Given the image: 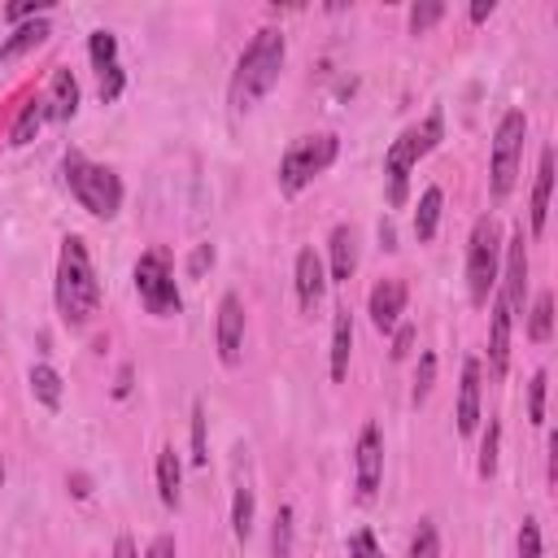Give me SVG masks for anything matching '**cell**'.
I'll return each instance as SVG.
<instances>
[{"mask_svg": "<svg viewBox=\"0 0 558 558\" xmlns=\"http://www.w3.org/2000/svg\"><path fill=\"white\" fill-rule=\"evenodd\" d=\"M405 283L401 279H379L375 288H371V296H366V314H371V323H375V331H392L397 323H401V314H405Z\"/></svg>", "mask_w": 558, "mask_h": 558, "instance_id": "4fadbf2b", "label": "cell"}, {"mask_svg": "<svg viewBox=\"0 0 558 558\" xmlns=\"http://www.w3.org/2000/svg\"><path fill=\"white\" fill-rule=\"evenodd\" d=\"M349 353H353V314L349 305H336V318H331V379L336 384L349 375Z\"/></svg>", "mask_w": 558, "mask_h": 558, "instance_id": "d6986e66", "label": "cell"}, {"mask_svg": "<svg viewBox=\"0 0 558 558\" xmlns=\"http://www.w3.org/2000/svg\"><path fill=\"white\" fill-rule=\"evenodd\" d=\"M353 471H357V497L371 501L379 480H384V436L375 423H362L357 445H353Z\"/></svg>", "mask_w": 558, "mask_h": 558, "instance_id": "9c48e42d", "label": "cell"}, {"mask_svg": "<svg viewBox=\"0 0 558 558\" xmlns=\"http://www.w3.org/2000/svg\"><path fill=\"white\" fill-rule=\"evenodd\" d=\"M493 9H497L493 0H475V4H471V22H484V17H493Z\"/></svg>", "mask_w": 558, "mask_h": 558, "instance_id": "7bdbcfd3", "label": "cell"}, {"mask_svg": "<svg viewBox=\"0 0 558 558\" xmlns=\"http://www.w3.org/2000/svg\"><path fill=\"white\" fill-rule=\"evenodd\" d=\"M0 484H4V458H0Z\"/></svg>", "mask_w": 558, "mask_h": 558, "instance_id": "bcb514c9", "label": "cell"}, {"mask_svg": "<svg viewBox=\"0 0 558 558\" xmlns=\"http://www.w3.org/2000/svg\"><path fill=\"white\" fill-rule=\"evenodd\" d=\"M57 310L65 318V327H87L92 314L100 310V279L92 266V253L83 244V235H65L61 240V257H57Z\"/></svg>", "mask_w": 558, "mask_h": 558, "instance_id": "7a4b0ae2", "label": "cell"}, {"mask_svg": "<svg viewBox=\"0 0 558 558\" xmlns=\"http://www.w3.org/2000/svg\"><path fill=\"white\" fill-rule=\"evenodd\" d=\"M113 558H140V549H135V541H131L126 532L113 541Z\"/></svg>", "mask_w": 558, "mask_h": 558, "instance_id": "b9f144b4", "label": "cell"}, {"mask_svg": "<svg viewBox=\"0 0 558 558\" xmlns=\"http://www.w3.org/2000/svg\"><path fill=\"white\" fill-rule=\"evenodd\" d=\"M497 275H501V227L493 214L475 218L471 235H466V292L471 305H488V296L497 292Z\"/></svg>", "mask_w": 558, "mask_h": 558, "instance_id": "5b68a950", "label": "cell"}, {"mask_svg": "<svg viewBox=\"0 0 558 558\" xmlns=\"http://www.w3.org/2000/svg\"><path fill=\"white\" fill-rule=\"evenodd\" d=\"M61 170H65L70 196H74L92 218H113V214L122 209V179H118L109 166L87 161L83 153H65Z\"/></svg>", "mask_w": 558, "mask_h": 558, "instance_id": "277c9868", "label": "cell"}, {"mask_svg": "<svg viewBox=\"0 0 558 558\" xmlns=\"http://www.w3.org/2000/svg\"><path fill=\"white\" fill-rule=\"evenodd\" d=\"M497 440H501V427H497V418H488V432H484V440H480V466H475L484 480L497 475Z\"/></svg>", "mask_w": 558, "mask_h": 558, "instance_id": "f546056e", "label": "cell"}, {"mask_svg": "<svg viewBox=\"0 0 558 558\" xmlns=\"http://www.w3.org/2000/svg\"><path fill=\"white\" fill-rule=\"evenodd\" d=\"M336 153H340V140H336L331 131H318V135L296 140V144L283 153V161H279V192L296 196L314 174H323V170L336 161Z\"/></svg>", "mask_w": 558, "mask_h": 558, "instance_id": "8992f818", "label": "cell"}, {"mask_svg": "<svg viewBox=\"0 0 558 558\" xmlns=\"http://www.w3.org/2000/svg\"><path fill=\"white\" fill-rule=\"evenodd\" d=\"M179 480H183V471H179V453H174V445H161L157 449V497H161V506H179Z\"/></svg>", "mask_w": 558, "mask_h": 558, "instance_id": "44dd1931", "label": "cell"}, {"mask_svg": "<svg viewBox=\"0 0 558 558\" xmlns=\"http://www.w3.org/2000/svg\"><path fill=\"white\" fill-rule=\"evenodd\" d=\"M87 52H92L96 74L109 70V65H118V39H113L109 31H92V35H87Z\"/></svg>", "mask_w": 558, "mask_h": 558, "instance_id": "83f0119b", "label": "cell"}, {"mask_svg": "<svg viewBox=\"0 0 558 558\" xmlns=\"http://www.w3.org/2000/svg\"><path fill=\"white\" fill-rule=\"evenodd\" d=\"M549 192H554V148H541V166H536V183H532V209H527V227L532 235L545 231L549 222Z\"/></svg>", "mask_w": 558, "mask_h": 558, "instance_id": "9a60e30c", "label": "cell"}, {"mask_svg": "<svg viewBox=\"0 0 558 558\" xmlns=\"http://www.w3.org/2000/svg\"><path fill=\"white\" fill-rule=\"evenodd\" d=\"M440 205H445L440 187H423V196H418V209H414V235H418V244H427V240L436 235V222H440Z\"/></svg>", "mask_w": 558, "mask_h": 558, "instance_id": "603a6c76", "label": "cell"}, {"mask_svg": "<svg viewBox=\"0 0 558 558\" xmlns=\"http://www.w3.org/2000/svg\"><path fill=\"white\" fill-rule=\"evenodd\" d=\"M545 371H536L532 379H527V418L532 423H545Z\"/></svg>", "mask_w": 558, "mask_h": 558, "instance_id": "d6a6232c", "label": "cell"}, {"mask_svg": "<svg viewBox=\"0 0 558 558\" xmlns=\"http://www.w3.org/2000/svg\"><path fill=\"white\" fill-rule=\"evenodd\" d=\"M523 135H527V118H523V109L501 113L497 135H493V166H488V187H493V201H506V196H510V187H514V179H519Z\"/></svg>", "mask_w": 558, "mask_h": 558, "instance_id": "52a82bcc", "label": "cell"}, {"mask_svg": "<svg viewBox=\"0 0 558 558\" xmlns=\"http://www.w3.org/2000/svg\"><path fill=\"white\" fill-rule=\"evenodd\" d=\"M283 57H288V39H283V31H275V26H262V31L244 44V52H240V61H235V70H231V87H227L235 113H248V109L279 83Z\"/></svg>", "mask_w": 558, "mask_h": 558, "instance_id": "6da1fadb", "label": "cell"}, {"mask_svg": "<svg viewBox=\"0 0 558 558\" xmlns=\"http://www.w3.org/2000/svg\"><path fill=\"white\" fill-rule=\"evenodd\" d=\"M205 266H214V248H209V244H196V248H192V257H187V275L196 279Z\"/></svg>", "mask_w": 558, "mask_h": 558, "instance_id": "ab89813d", "label": "cell"}, {"mask_svg": "<svg viewBox=\"0 0 558 558\" xmlns=\"http://www.w3.org/2000/svg\"><path fill=\"white\" fill-rule=\"evenodd\" d=\"M231 532H235V541H248V532H253V488H248V484L235 488V501H231Z\"/></svg>", "mask_w": 558, "mask_h": 558, "instance_id": "484cf974", "label": "cell"}, {"mask_svg": "<svg viewBox=\"0 0 558 558\" xmlns=\"http://www.w3.org/2000/svg\"><path fill=\"white\" fill-rule=\"evenodd\" d=\"M549 331H554V296H549V292H536V301H532V310H527V340L545 344Z\"/></svg>", "mask_w": 558, "mask_h": 558, "instance_id": "d4e9b609", "label": "cell"}, {"mask_svg": "<svg viewBox=\"0 0 558 558\" xmlns=\"http://www.w3.org/2000/svg\"><path fill=\"white\" fill-rule=\"evenodd\" d=\"M292 506L275 510V527H270V558H292Z\"/></svg>", "mask_w": 558, "mask_h": 558, "instance_id": "4316f807", "label": "cell"}, {"mask_svg": "<svg viewBox=\"0 0 558 558\" xmlns=\"http://www.w3.org/2000/svg\"><path fill=\"white\" fill-rule=\"evenodd\" d=\"M327 257H331V279H336V283H344V279L357 270V231H353L349 222L331 227V235H327Z\"/></svg>", "mask_w": 558, "mask_h": 558, "instance_id": "e0dca14e", "label": "cell"}, {"mask_svg": "<svg viewBox=\"0 0 558 558\" xmlns=\"http://www.w3.org/2000/svg\"><path fill=\"white\" fill-rule=\"evenodd\" d=\"M122 83H126V78H122V65L100 70V100H105V105H113V100L122 96Z\"/></svg>", "mask_w": 558, "mask_h": 558, "instance_id": "8d00e7d4", "label": "cell"}, {"mask_svg": "<svg viewBox=\"0 0 558 558\" xmlns=\"http://www.w3.org/2000/svg\"><path fill=\"white\" fill-rule=\"evenodd\" d=\"M292 283H296V301L305 314L318 310L323 292H327V270H323V257L314 248H301L296 262H292Z\"/></svg>", "mask_w": 558, "mask_h": 558, "instance_id": "7c38bea8", "label": "cell"}, {"mask_svg": "<svg viewBox=\"0 0 558 558\" xmlns=\"http://www.w3.org/2000/svg\"><path fill=\"white\" fill-rule=\"evenodd\" d=\"M44 9H48V4L26 0V4H9V9H4V17H9V22H31V17H44Z\"/></svg>", "mask_w": 558, "mask_h": 558, "instance_id": "74e56055", "label": "cell"}, {"mask_svg": "<svg viewBox=\"0 0 558 558\" xmlns=\"http://www.w3.org/2000/svg\"><path fill=\"white\" fill-rule=\"evenodd\" d=\"M52 35V26H48V17H31V22H22V26H13V35L0 44V61H13V57H22V52H31V48H39L44 39Z\"/></svg>", "mask_w": 558, "mask_h": 558, "instance_id": "ffe728a7", "label": "cell"}, {"mask_svg": "<svg viewBox=\"0 0 558 558\" xmlns=\"http://www.w3.org/2000/svg\"><path fill=\"white\" fill-rule=\"evenodd\" d=\"M379 244H384V248H397V235H392V222H379Z\"/></svg>", "mask_w": 558, "mask_h": 558, "instance_id": "f6af8a7d", "label": "cell"}, {"mask_svg": "<svg viewBox=\"0 0 558 558\" xmlns=\"http://www.w3.org/2000/svg\"><path fill=\"white\" fill-rule=\"evenodd\" d=\"M44 118H48V109H44V96H31V100H26L22 109H17V122H13V131H9V144H13V148L31 144Z\"/></svg>", "mask_w": 558, "mask_h": 558, "instance_id": "7402d4cb", "label": "cell"}, {"mask_svg": "<svg viewBox=\"0 0 558 558\" xmlns=\"http://www.w3.org/2000/svg\"><path fill=\"white\" fill-rule=\"evenodd\" d=\"M501 292H497V301L510 310V318L523 310V292H527V248H523V227L510 235V244H506V270H501Z\"/></svg>", "mask_w": 558, "mask_h": 558, "instance_id": "8fae6325", "label": "cell"}, {"mask_svg": "<svg viewBox=\"0 0 558 558\" xmlns=\"http://www.w3.org/2000/svg\"><path fill=\"white\" fill-rule=\"evenodd\" d=\"M519 558H541V523L536 519H523V527H519Z\"/></svg>", "mask_w": 558, "mask_h": 558, "instance_id": "d590c367", "label": "cell"}, {"mask_svg": "<svg viewBox=\"0 0 558 558\" xmlns=\"http://www.w3.org/2000/svg\"><path fill=\"white\" fill-rule=\"evenodd\" d=\"M31 392H35L39 405L57 410V405H61V375H57L48 362H35V366H31Z\"/></svg>", "mask_w": 558, "mask_h": 558, "instance_id": "cb8c5ba5", "label": "cell"}, {"mask_svg": "<svg viewBox=\"0 0 558 558\" xmlns=\"http://www.w3.org/2000/svg\"><path fill=\"white\" fill-rule=\"evenodd\" d=\"M135 292H140V305H144L148 314H157V318L179 314L183 296H179V288H174V275H170V262H166L161 248H148V253L135 262Z\"/></svg>", "mask_w": 558, "mask_h": 558, "instance_id": "ba28073f", "label": "cell"}, {"mask_svg": "<svg viewBox=\"0 0 558 558\" xmlns=\"http://www.w3.org/2000/svg\"><path fill=\"white\" fill-rule=\"evenodd\" d=\"M131 392V366L118 371V384H113V397H126Z\"/></svg>", "mask_w": 558, "mask_h": 558, "instance_id": "ee69618b", "label": "cell"}, {"mask_svg": "<svg viewBox=\"0 0 558 558\" xmlns=\"http://www.w3.org/2000/svg\"><path fill=\"white\" fill-rule=\"evenodd\" d=\"M410 344H414V327H410V323H397V327H392V357L401 362V357L410 353Z\"/></svg>", "mask_w": 558, "mask_h": 558, "instance_id": "f35d334b", "label": "cell"}, {"mask_svg": "<svg viewBox=\"0 0 558 558\" xmlns=\"http://www.w3.org/2000/svg\"><path fill=\"white\" fill-rule=\"evenodd\" d=\"M440 135H445V118H440V109H432L418 126H405V131L388 144V153H384V174H388V205H392V209L405 205V196H410V170H414L418 157H427V153L440 144Z\"/></svg>", "mask_w": 558, "mask_h": 558, "instance_id": "3957f363", "label": "cell"}, {"mask_svg": "<svg viewBox=\"0 0 558 558\" xmlns=\"http://www.w3.org/2000/svg\"><path fill=\"white\" fill-rule=\"evenodd\" d=\"M432 384H436V353H423L418 357V371H414V405H423L427 401V392H432Z\"/></svg>", "mask_w": 558, "mask_h": 558, "instance_id": "1f68e13d", "label": "cell"}, {"mask_svg": "<svg viewBox=\"0 0 558 558\" xmlns=\"http://www.w3.org/2000/svg\"><path fill=\"white\" fill-rule=\"evenodd\" d=\"M192 462H196V466L209 462V449H205V405H201V401L192 405Z\"/></svg>", "mask_w": 558, "mask_h": 558, "instance_id": "836d02e7", "label": "cell"}, {"mask_svg": "<svg viewBox=\"0 0 558 558\" xmlns=\"http://www.w3.org/2000/svg\"><path fill=\"white\" fill-rule=\"evenodd\" d=\"M410 558H440V532L432 519H418V527L410 536Z\"/></svg>", "mask_w": 558, "mask_h": 558, "instance_id": "f1b7e54d", "label": "cell"}, {"mask_svg": "<svg viewBox=\"0 0 558 558\" xmlns=\"http://www.w3.org/2000/svg\"><path fill=\"white\" fill-rule=\"evenodd\" d=\"M510 310L501 301H493V323H488V375L501 379L510 366Z\"/></svg>", "mask_w": 558, "mask_h": 558, "instance_id": "2e32d148", "label": "cell"}, {"mask_svg": "<svg viewBox=\"0 0 558 558\" xmlns=\"http://www.w3.org/2000/svg\"><path fill=\"white\" fill-rule=\"evenodd\" d=\"M349 558H384L379 545H375V532H371V527H357V532L349 536Z\"/></svg>", "mask_w": 558, "mask_h": 558, "instance_id": "e575fe53", "label": "cell"}, {"mask_svg": "<svg viewBox=\"0 0 558 558\" xmlns=\"http://www.w3.org/2000/svg\"><path fill=\"white\" fill-rule=\"evenodd\" d=\"M480 375H484L480 357H466L462 362V388H458V432L462 436H471L480 427Z\"/></svg>", "mask_w": 558, "mask_h": 558, "instance_id": "5bb4252c", "label": "cell"}, {"mask_svg": "<svg viewBox=\"0 0 558 558\" xmlns=\"http://www.w3.org/2000/svg\"><path fill=\"white\" fill-rule=\"evenodd\" d=\"M214 344H218V362H222V366H240V349H244V305H240L235 292H222V301H218Z\"/></svg>", "mask_w": 558, "mask_h": 558, "instance_id": "30bf717a", "label": "cell"}, {"mask_svg": "<svg viewBox=\"0 0 558 558\" xmlns=\"http://www.w3.org/2000/svg\"><path fill=\"white\" fill-rule=\"evenodd\" d=\"M44 109H48L52 122H70L78 113V78L70 70H57L52 74V87L44 96Z\"/></svg>", "mask_w": 558, "mask_h": 558, "instance_id": "ac0fdd59", "label": "cell"}, {"mask_svg": "<svg viewBox=\"0 0 558 558\" xmlns=\"http://www.w3.org/2000/svg\"><path fill=\"white\" fill-rule=\"evenodd\" d=\"M144 558H174V536H153Z\"/></svg>", "mask_w": 558, "mask_h": 558, "instance_id": "60d3db41", "label": "cell"}, {"mask_svg": "<svg viewBox=\"0 0 558 558\" xmlns=\"http://www.w3.org/2000/svg\"><path fill=\"white\" fill-rule=\"evenodd\" d=\"M445 17V4L440 0H423V4H410V31L423 35L427 26H436Z\"/></svg>", "mask_w": 558, "mask_h": 558, "instance_id": "4dcf8cb0", "label": "cell"}]
</instances>
